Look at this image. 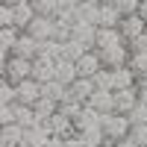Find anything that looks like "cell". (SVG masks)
Instances as JSON below:
<instances>
[{"instance_id": "9a60e30c", "label": "cell", "mask_w": 147, "mask_h": 147, "mask_svg": "<svg viewBox=\"0 0 147 147\" xmlns=\"http://www.w3.org/2000/svg\"><path fill=\"white\" fill-rule=\"evenodd\" d=\"M88 106L91 109H97V112H115V91H100L97 88L91 97H88Z\"/></svg>"}, {"instance_id": "3957f363", "label": "cell", "mask_w": 147, "mask_h": 147, "mask_svg": "<svg viewBox=\"0 0 147 147\" xmlns=\"http://www.w3.org/2000/svg\"><path fill=\"white\" fill-rule=\"evenodd\" d=\"M30 35H35L38 41H47V38H56V18L50 15H35V21L27 27Z\"/></svg>"}, {"instance_id": "7402d4cb", "label": "cell", "mask_w": 147, "mask_h": 147, "mask_svg": "<svg viewBox=\"0 0 147 147\" xmlns=\"http://www.w3.org/2000/svg\"><path fill=\"white\" fill-rule=\"evenodd\" d=\"M94 24L97 27V21H100V6L97 3H85V0H80L77 3V24Z\"/></svg>"}, {"instance_id": "e0dca14e", "label": "cell", "mask_w": 147, "mask_h": 147, "mask_svg": "<svg viewBox=\"0 0 147 147\" xmlns=\"http://www.w3.org/2000/svg\"><path fill=\"white\" fill-rule=\"evenodd\" d=\"M32 109H35V118H38V124H47V121H50L56 112H59V103L56 100H50V97H38V100L32 103Z\"/></svg>"}, {"instance_id": "f1b7e54d", "label": "cell", "mask_w": 147, "mask_h": 147, "mask_svg": "<svg viewBox=\"0 0 147 147\" xmlns=\"http://www.w3.org/2000/svg\"><path fill=\"white\" fill-rule=\"evenodd\" d=\"M85 50H91V47H85L80 38H74V35H71V38L65 41V53H62V56H65V59H74V62H77V59H80Z\"/></svg>"}, {"instance_id": "4fadbf2b", "label": "cell", "mask_w": 147, "mask_h": 147, "mask_svg": "<svg viewBox=\"0 0 147 147\" xmlns=\"http://www.w3.org/2000/svg\"><path fill=\"white\" fill-rule=\"evenodd\" d=\"M100 59L106 68H121L129 62V47L127 44H118V47H109V50H100Z\"/></svg>"}, {"instance_id": "ee69618b", "label": "cell", "mask_w": 147, "mask_h": 147, "mask_svg": "<svg viewBox=\"0 0 147 147\" xmlns=\"http://www.w3.org/2000/svg\"><path fill=\"white\" fill-rule=\"evenodd\" d=\"M138 15L147 21V0H141V6H138Z\"/></svg>"}, {"instance_id": "9c48e42d", "label": "cell", "mask_w": 147, "mask_h": 147, "mask_svg": "<svg viewBox=\"0 0 147 147\" xmlns=\"http://www.w3.org/2000/svg\"><path fill=\"white\" fill-rule=\"evenodd\" d=\"M121 35L129 41V38H136V35H141V32H147V21L138 15V12H132V15H124V21H121Z\"/></svg>"}, {"instance_id": "e575fe53", "label": "cell", "mask_w": 147, "mask_h": 147, "mask_svg": "<svg viewBox=\"0 0 147 147\" xmlns=\"http://www.w3.org/2000/svg\"><path fill=\"white\" fill-rule=\"evenodd\" d=\"M129 138L136 141L138 147H147V124H136L129 129Z\"/></svg>"}, {"instance_id": "681fc988", "label": "cell", "mask_w": 147, "mask_h": 147, "mask_svg": "<svg viewBox=\"0 0 147 147\" xmlns=\"http://www.w3.org/2000/svg\"><path fill=\"white\" fill-rule=\"evenodd\" d=\"M21 147H27V144H21Z\"/></svg>"}, {"instance_id": "c3c4849f", "label": "cell", "mask_w": 147, "mask_h": 147, "mask_svg": "<svg viewBox=\"0 0 147 147\" xmlns=\"http://www.w3.org/2000/svg\"><path fill=\"white\" fill-rule=\"evenodd\" d=\"M109 3H115V0H109Z\"/></svg>"}, {"instance_id": "bcb514c9", "label": "cell", "mask_w": 147, "mask_h": 147, "mask_svg": "<svg viewBox=\"0 0 147 147\" xmlns=\"http://www.w3.org/2000/svg\"><path fill=\"white\" fill-rule=\"evenodd\" d=\"M100 147H115V141H109V138H106V141H103Z\"/></svg>"}, {"instance_id": "ffe728a7", "label": "cell", "mask_w": 147, "mask_h": 147, "mask_svg": "<svg viewBox=\"0 0 147 147\" xmlns=\"http://www.w3.org/2000/svg\"><path fill=\"white\" fill-rule=\"evenodd\" d=\"M80 77V71H77V62H74V59H56V80H62L65 85H71L74 80Z\"/></svg>"}, {"instance_id": "603a6c76", "label": "cell", "mask_w": 147, "mask_h": 147, "mask_svg": "<svg viewBox=\"0 0 147 147\" xmlns=\"http://www.w3.org/2000/svg\"><path fill=\"white\" fill-rule=\"evenodd\" d=\"M74 38H80L85 47H94L97 44V27L94 24H74Z\"/></svg>"}, {"instance_id": "f546056e", "label": "cell", "mask_w": 147, "mask_h": 147, "mask_svg": "<svg viewBox=\"0 0 147 147\" xmlns=\"http://www.w3.org/2000/svg\"><path fill=\"white\" fill-rule=\"evenodd\" d=\"M32 9H35V15H50L56 18V12H59V0H30Z\"/></svg>"}, {"instance_id": "ab89813d", "label": "cell", "mask_w": 147, "mask_h": 147, "mask_svg": "<svg viewBox=\"0 0 147 147\" xmlns=\"http://www.w3.org/2000/svg\"><path fill=\"white\" fill-rule=\"evenodd\" d=\"M65 147H85V141L80 138V132H77V136H68L65 138Z\"/></svg>"}, {"instance_id": "ba28073f", "label": "cell", "mask_w": 147, "mask_h": 147, "mask_svg": "<svg viewBox=\"0 0 147 147\" xmlns=\"http://www.w3.org/2000/svg\"><path fill=\"white\" fill-rule=\"evenodd\" d=\"M15 91H18V103H27V106H32L35 100L41 97V82L38 80H21L18 85H15Z\"/></svg>"}, {"instance_id": "83f0119b", "label": "cell", "mask_w": 147, "mask_h": 147, "mask_svg": "<svg viewBox=\"0 0 147 147\" xmlns=\"http://www.w3.org/2000/svg\"><path fill=\"white\" fill-rule=\"evenodd\" d=\"M91 80H94V85H97L100 91H115V77H112V68H100Z\"/></svg>"}, {"instance_id": "8d00e7d4", "label": "cell", "mask_w": 147, "mask_h": 147, "mask_svg": "<svg viewBox=\"0 0 147 147\" xmlns=\"http://www.w3.org/2000/svg\"><path fill=\"white\" fill-rule=\"evenodd\" d=\"M0 27H15V6L9 3L0 6Z\"/></svg>"}, {"instance_id": "8fae6325", "label": "cell", "mask_w": 147, "mask_h": 147, "mask_svg": "<svg viewBox=\"0 0 147 147\" xmlns=\"http://www.w3.org/2000/svg\"><path fill=\"white\" fill-rule=\"evenodd\" d=\"M68 91H71V97H74V100L88 103V97L97 91V85H94V80H91V77H77V80L68 85Z\"/></svg>"}, {"instance_id": "836d02e7", "label": "cell", "mask_w": 147, "mask_h": 147, "mask_svg": "<svg viewBox=\"0 0 147 147\" xmlns=\"http://www.w3.org/2000/svg\"><path fill=\"white\" fill-rule=\"evenodd\" d=\"M127 118L132 121V127H136V124H147V100H138V103H136V109H132Z\"/></svg>"}, {"instance_id": "1f68e13d", "label": "cell", "mask_w": 147, "mask_h": 147, "mask_svg": "<svg viewBox=\"0 0 147 147\" xmlns=\"http://www.w3.org/2000/svg\"><path fill=\"white\" fill-rule=\"evenodd\" d=\"M0 103H18V91H15V82H9L6 77L0 80Z\"/></svg>"}, {"instance_id": "cb8c5ba5", "label": "cell", "mask_w": 147, "mask_h": 147, "mask_svg": "<svg viewBox=\"0 0 147 147\" xmlns=\"http://www.w3.org/2000/svg\"><path fill=\"white\" fill-rule=\"evenodd\" d=\"M41 94L50 97V100H56V103H62L65 97H68V85H65L62 80H50V82L41 85Z\"/></svg>"}, {"instance_id": "5b68a950", "label": "cell", "mask_w": 147, "mask_h": 147, "mask_svg": "<svg viewBox=\"0 0 147 147\" xmlns=\"http://www.w3.org/2000/svg\"><path fill=\"white\" fill-rule=\"evenodd\" d=\"M32 80H38L41 85L56 80V59L50 56H35L32 59Z\"/></svg>"}, {"instance_id": "4dcf8cb0", "label": "cell", "mask_w": 147, "mask_h": 147, "mask_svg": "<svg viewBox=\"0 0 147 147\" xmlns=\"http://www.w3.org/2000/svg\"><path fill=\"white\" fill-rule=\"evenodd\" d=\"M129 68H132V74L141 80V77H147V53H129V62H127Z\"/></svg>"}, {"instance_id": "2e32d148", "label": "cell", "mask_w": 147, "mask_h": 147, "mask_svg": "<svg viewBox=\"0 0 147 147\" xmlns=\"http://www.w3.org/2000/svg\"><path fill=\"white\" fill-rule=\"evenodd\" d=\"M100 121H103V112H97V109H91L85 103L82 112L74 118V124H77V132H80V129H88V127H100Z\"/></svg>"}, {"instance_id": "b9f144b4", "label": "cell", "mask_w": 147, "mask_h": 147, "mask_svg": "<svg viewBox=\"0 0 147 147\" xmlns=\"http://www.w3.org/2000/svg\"><path fill=\"white\" fill-rule=\"evenodd\" d=\"M44 147H65V138H62V136H50Z\"/></svg>"}, {"instance_id": "7c38bea8", "label": "cell", "mask_w": 147, "mask_h": 147, "mask_svg": "<svg viewBox=\"0 0 147 147\" xmlns=\"http://www.w3.org/2000/svg\"><path fill=\"white\" fill-rule=\"evenodd\" d=\"M50 136H53V132H50L47 124H32V127L24 129V144H27V147H44Z\"/></svg>"}, {"instance_id": "d6a6232c", "label": "cell", "mask_w": 147, "mask_h": 147, "mask_svg": "<svg viewBox=\"0 0 147 147\" xmlns=\"http://www.w3.org/2000/svg\"><path fill=\"white\" fill-rule=\"evenodd\" d=\"M82 106H85V103L74 100V97H71V91H68V97H65L62 103H59V112H65V115H71V118H77V115L82 112Z\"/></svg>"}, {"instance_id": "30bf717a", "label": "cell", "mask_w": 147, "mask_h": 147, "mask_svg": "<svg viewBox=\"0 0 147 147\" xmlns=\"http://www.w3.org/2000/svg\"><path fill=\"white\" fill-rule=\"evenodd\" d=\"M138 100H141V97H138V88H136V85H132V88H121V91H115V112L129 115L132 109H136Z\"/></svg>"}, {"instance_id": "d4e9b609", "label": "cell", "mask_w": 147, "mask_h": 147, "mask_svg": "<svg viewBox=\"0 0 147 147\" xmlns=\"http://www.w3.org/2000/svg\"><path fill=\"white\" fill-rule=\"evenodd\" d=\"M32 21H35L32 3H18V6H15V27H18V30H27Z\"/></svg>"}, {"instance_id": "6da1fadb", "label": "cell", "mask_w": 147, "mask_h": 147, "mask_svg": "<svg viewBox=\"0 0 147 147\" xmlns=\"http://www.w3.org/2000/svg\"><path fill=\"white\" fill-rule=\"evenodd\" d=\"M0 74H3L9 82L18 85L21 80H30V77H32V59H24V56H15V53H12L9 59H3Z\"/></svg>"}, {"instance_id": "5bb4252c", "label": "cell", "mask_w": 147, "mask_h": 147, "mask_svg": "<svg viewBox=\"0 0 147 147\" xmlns=\"http://www.w3.org/2000/svg\"><path fill=\"white\" fill-rule=\"evenodd\" d=\"M24 144V127L21 124H3L0 129V147H21Z\"/></svg>"}, {"instance_id": "ac0fdd59", "label": "cell", "mask_w": 147, "mask_h": 147, "mask_svg": "<svg viewBox=\"0 0 147 147\" xmlns=\"http://www.w3.org/2000/svg\"><path fill=\"white\" fill-rule=\"evenodd\" d=\"M121 21H124V15H121V9L115 3H100V21H97V27H121Z\"/></svg>"}, {"instance_id": "8992f818", "label": "cell", "mask_w": 147, "mask_h": 147, "mask_svg": "<svg viewBox=\"0 0 147 147\" xmlns=\"http://www.w3.org/2000/svg\"><path fill=\"white\" fill-rule=\"evenodd\" d=\"M12 53H15V56H24V59H35V56L41 53V41L24 30V32H21V38H18V44L12 47Z\"/></svg>"}, {"instance_id": "44dd1931", "label": "cell", "mask_w": 147, "mask_h": 147, "mask_svg": "<svg viewBox=\"0 0 147 147\" xmlns=\"http://www.w3.org/2000/svg\"><path fill=\"white\" fill-rule=\"evenodd\" d=\"M112 77H115V91H121V88H132V85L138 82V77L132 74V68H129V65L112 68Z\"/></svg>"}, {"instance_id": "7a4b0ae2", "label": "cell", "mask_w": 147, "mask_h": 147, "mask_svg": "<svg viewBox=\"0 0 147 147\" xmlns=\"http://www.w3.org/2000/svg\"><path fill=\"white\" fill-rule=\"evenodd\" d=\"M100 127L106 132V138L109 141H121V138H127L129 136V129H132V121L127 115H121V112H106L103 121H100Z\"/></svg>"}, {"instance_id": "277c9868", "label": "cell", "mask_w": 147, "mask_h": 147, "mask_svg": "<svg viewBox=\"0 0 147 147\" xmlns=\"http://www.w3.org/2000/svg\"><path fill=\"white\" fill-rule=\"evenodd\" d=\"M100 68H106L103 65V59H100V50L97 47H91V50H85L80 59H77V71H80V77H94Z\"/></svg>"}, {"instance_id": "7bdbcfd3", "label": "cell", "mask_w": 147, "mask_h": 147, "mask_svg": "<svg viewBox=\"0 0 147 147\" xmlns=\"http://www.w3.org/2000/svg\"><path fill=\"white\" fill-rule=\"evenodd\" d=\"M115 147H138V144H136V141H132V138L127 136V138H121V141H115Z\"/></svg>"}, {"instance_id": "f6af8a7d", "label": "cell", "mask_w": 147, "mask_h": 147, "mask_svg": "<svg viewBox=\"0 0 147 147\" xmlns=\"http://www.w3.org/2000/svg\"><path fill=\"white\" fill-rule=\"evenodd\" d=\"M0 3H9V6H18V3H30V0H0Z\"/></svg>"}, {"instance_id": "484cf974", "label": "cell", "mask_w": 147, "mask_h": 147, "mask_svg": "<svg viewBox=\"0 0 147 147\" xmlns=\"http://www.w3.org/2000/svg\"><path fill=\"white\" fill-rule=\"evenodd\" d=\"M15 124H21L24 129L32 127V124H38V118H35V109L27 106V103H15Z\"/></svg>"}, {"instance_id": "74e56055", "label": "cell", "mask_w": 147, "mask_h": 147, "mask_svg": "<svg viewBox=\"0 0 147 147\" xmlns=\"http://www.w3.org/2000/svg\"><path fill=\"white\" fill-rule=\"evenodd\" d=\"M3 124H15V103H3L0 106V127Z\"/></svg>"}, {"instance_id": "7dc6e473", "label": "cell", "mask_w": 147, "mask_h": 147, "mask_svg": "<svg viewBox=\"0 0 147 147\" xmlns=\"http://www.w3.org/2000/svg\"><path fill=\"white\" fill-rule=\"evenodd\" d=\"M85 3H97V6H100V3H106V0H85Z\"/></svg>"}, {"instance_id": "4316f807", "label": "cell", "mask_w": 147, "mask_h": 147, "mask_svg": "<svg viewBox=\"0 0 147 147\" xmlns=\"http://www.w3.org/2000/svg\"><path fill=\"white\" fill-rule=\"evenodd\" d=\"M80 138L85 141V147H100L106 141V132L103 127H88V129H80Z\"/></svg>"}, {"instance_id": "60d3db41", "label": "cell", "mask_w": 147, "mask_h": 147, "mask_svg": "<svg viewBox=\"0 0 147 147\" xmlns=\"http://www.w3.org/2000/svg\"><path fill=\"white\" fill-rule=\"evenodd\" d=\"M136 88H138V97H141V100H147V77H141V80L136 82Z\"/></svg>"}, {"instance_id": "52a82bcc", "label": "cell", "mask_w": 147, "mask_h": 147, "mask_svg": "<svg viewBox=\"0 0 147 147\" xmlns=\"http://www.w3.org/2000/svg\"><path fill=\"white\" fill-rule=\"evenodd\" d=\"M118 44H127V38L121 35L118 27H97V50H109V47H118Z\"/></svg>"}, {"instance_id": "f35d334b", "label": "cell", "mask_w": 147, "mask_h": 147, "mask_svg": "<svg viewBox=\"0 0 147 147\" xmlns=\"http://www.w3.org/2000/svg\"><path fill=\"white\" fill-rule=\"evenodd\" d=\"M115 6L121 9V15H132V12H138L141 0H115Z\"/></svg>"}, {"instance_id": "d590c367", "label": "cell", "mask_w": 147, "mask_h": 147, "mask_svg": "<svg viewBox=\"0 0 147 147\" xmlns=\"http://www.w3.org/2000/svg\"><path fill=\"white\" fill-rule=\"evenodd\" d=\"M127 47H129V53H147V32L136 35V38H129Z\"/></svg>"}, {"instance_id": "d6986e66", "label": "cell", "mask_w": 147, "mask_h": 147, "mask_svg": "<svg viewBox=\"0 0 147 147\" xmlns=\"http://www.w3.org/2000/svg\"><path fill=\"white\" fill-rule=\"evenodd\" d=\"M21 32L24 30H18V27H0V53H3V59L12 56V47L18 44Z\"/></svg>"}]
</instances>
